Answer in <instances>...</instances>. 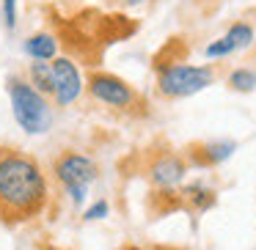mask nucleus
Segmentation results:
<instances>
[{
	"label": "nucleus",
	"instance_id": "obj_14",
	"mask_svg": "<svg viewBox=\"0 0 256 250\" xmlns=\"http://www.w3.org/2000/svg\"><path fill=\"white\" fill-rule=\"evenodd\" d=\"M232 52H237V50H234V44L226 39V36H220V39H215L212 44L204 47V55L210 58V61H220V58H228Z\"/></svg>",
	"mask_w": 256,
	"mask_h": 250
},
{
	"label": "nucleus",
	"instance_id": "obj_8",
	"mask_svg": "<svg viewBox=\"0 0 256 250\" xmlns=\"http://www.w3.org/2000/svg\"><path fill=\"white\" fill-rule=\"evenodd\" d=\"M234 151H237L234 140H204V143H190L182 154L188 160V165L193 168H215L220 162H226Z\"/></svg>",
	"mask_w": 256,
	"mask_h": 250
},
{
	"label": "nucleus",
	"instance_id": "obj_3",
	"mask_svg": "<svg viewBox=\"0 0 256 250\" xmlns=\"http://www.w3.org/2000/svg\"><path fill=\"white\" fill-rule=\"evenodd\" d=\"M157 66V94L162 99H184L193 96L198 91L210 88L215 83V69L210 63L204 66H193V63H182V61H160Z\"/></svg>",
	"mask_w": 256,
	"mask_h": 250
},
{
	"label": "nucleus",
	"instance_id": "obj_13",
	"mask_svg": "<svg viewBox=\"0 0 256 250\" xmlns=\"http://www.w3.org/2000/svg\"><path fill=\"white\" fill-rule=\"evenodd\" d=\"M226 85L232 91H237V94H250V91L256 88V69H250V66L232 69L228 77H226Z\"/></svg>",
	"mask_w": 256,
	"mask_h": 250
},
{
	"label": "nucleus",
	"instance_id": "obj_12",
	"mask_svg": "<svg viewBox=\"0 0 256 250\" xmlns=\"http://www.w3.org/2000/svg\"><path fill=\"white\" fill-rule=\"evenodd\" d=\"M30 77V85H34L39 94L44 96H56V80H52V66H47V63H39L36 61L34 66H30L28 72Z\"/></svg>",
	"mask_w": 256,
	"mask_h": 250
},
{
	"label": "nucleus",
	"instance_id": "obj_1",
	"mask_svg": "<svg viewBox=\"0 0 256 250\" xmlns=\"http://www.w3.org/2000/svg\"><path fill=\"white\" fill-rule=\"evenodd\" d=\"M50 198V184L36 157L0 146V220L28 223L39 217Z\"/></svg>",
	"mask_w": 256,
	"mask_h": 250
},
{
	"label": "nucleus",
	"instance_id": "obj_9",
	"mask_svg": "<svg viewBox=\"0 0 256 250\" xmlns=\"http://www.w3.org/2000/svg\"><path fill=\"white\" fill-rule=\"evenodd\" d=\"M179 195H182V206H188L190 212H196V215L212 209V206H215V201H218L215 190L206 187L204 182H190V184H184V187L179 190Z\"/></svg>",
	"mask_w": 256,
	"mask_h": 250
},
{
	"label": "nucleus",
	"instance_id": "obj_10",
	"mask_svg": "<svg viewBox=\"0 0 256 250\" xmlns=\"http://www.w3.org/2000/svg\"><path fill=\"white\" fill-rule=\"evenodd\" d=\"M25 52H28L34 61L44 63V61H56V52H58V39L47 30L42 33H34L28 41H25Z\"/></svg>",
	"mask_w": 256,
	"mask_h": 250
},
{
	"label": "nucleus",
	"instance_id": "obj_4",
	"mask_svg": "<svg viewBox=\"0 0 256 250\" xmlns=\"http://www.w3.org/2000/svg\"><path fill=\"white\" fill-rule=\"evenodd\" d=\"M8 96H12V107H14V118L22 129H28L30 135L47 132L50 127V105L47 96L30 85V80L12 74L8 77Z\"/></svg>",
	"mask_w": 256,
	"mask_h": 250
},
{
	"label": "nucleus",
	"instance_id": "obj_7",
	"mask_svg": "<svg viewBox=\"0 0 256 250\" xmlns=\"http://www.w3.org/2000/svg\"><path fill=\"white\" fill-rule=\"evenodd\" d=\"M52 80H56V96L52 99H56L58 107H69L80 96V91L86 88L83 80H80L78 66L66 55L52 61Z\"/></svg>",
	"mask_w": 256,
	"mask_h": 250
},
{
	"label": "nucleus",
	"instance_id": "obj_5",
	"mask_svg": "<svg viewBox=\"0 0 256 250\" xmlns=\"http://www.w3.org/2000/svg\"><path fill=\"white\" fill-rule=\"evenodd\" d=\"M52 176L72 195L74 204H80L86 195V187L94 184L96 176H100V165L88 154H80L74 149H61L52 160Z\"/></svg>",
	"mask_w": 256,
	"mask_h": 250
},
{
	"label": "nucleus",
	"instance_id": "obj_16",
	"mask_svg": "<svg viewBox=\"0 0 256 250\" xmlns=\"http://www.w3.org/2000/svg\"><path fill=\"white\" fill-rule=\"evenodd\" d=\"M105 215H108V204H105V201H96L94 206L86 209V220H102Z\"/></svg>",
	"mask_w": 256,
	"mask_h": 250
},
{
	"label": "nucleus",
	"instance_id": "obj_6",
	"mask_svg": "<svg viewBox=\"0 0 256 250\" xmlns=\"http://www.w3.org/2000/svg\"><path fill=\"white\" fill-rule=\"evenodd\" d=\"M188 160H184V154H179V151H157V154H152L149 165H146V176H149L152 187L160 190V193H168V190H176L179 184L184 182V176H188Z\"/></svg>",
	"mask_w": 256,
	"mask_h": 250
},
{
	"label": "nucleus",
	"instance_id": "obj_17",
	"mask_svg": "<svg viewBox=\"0 0 256 250\" xmlns=\"http://www.w3.org/2000/svg\"><path fill=\"white\" fill-rule=\"evenodd\" d=\"M113 6H122V8H132V6H140L146 0H110Z\"/></svg>",
	"mask_w": 256,
	"mask_h": 250
},
{
	"label": "nucleus",
	"instance_id": "obj_2",
	"mask_svg": "<svg viewBox=\"0 0 256 250\" xmlns=\"http://www.w3.org/2000/svg\"><path fill=\"white\" fill-rule=\"evenodd\" d=\"M86 91L94 102H100L102 107L118 113V116H130V118H140L149 113L144 94L138 88L122 80L118 74L102 72V69H91L86 74Z\"/></svg>",
	"mask_w": 256,
	"mask_h": 250
},
{
	"label": "nucleus",
	"instance_id": "obj_11",
	"mask_svg": "<svg viewBox=\"0 0 256 250\" xmlns=\"http://www.w3.org/2000/svg\"><path fill=\"white\" fill-rule=\"evenodd\" d=\"M228 41L234 44V50H248V47H254V41H256V30H254V25L250 22H245V19H237V22H232L228 25V30L226 33Z\"/></svg>",
	"mask_w": 256,
	"mask_h": 250
},
{
	"label": "nucleus",
	"instance_id": "obj_19",
	"mask_svg": "<svg viewBox=\"0 0 256 250\" xmlns=\"http://www.w3.org/2000/svg\"><path fill=\"white\" fill-rule=\"evenodd\" d=\"M130 250H138V248H130Z\"/></svg>",
	"mask_w": 256,
	"mask_h": 250
},
{
	"label": "nucleus",
	"instance_id": "obj_18",
	"mask_svg": "<svg viewBox=\"0 0 256 250\" xmlns=\"http://www.w3.org/2000/svg\"><path fill=\"white\" fill-rule=\"evenodd\" d=\"M154 250H184V248H154Z\"/></svg>",
	"mask_w": 256,
	"mask_h": 250
},
{
	"label": "nucleus",
	"instance_id": "obj_15",
	"mask_svg": "<svg viewBox=\"0 0 256 250\" xmlns=\"http://www.w3.org/2000/svg\"><path fill=\"white\" fill-rule=\"evenodd\" d=\"M3 22L12 30L14 22H17V0H3Z\"/></svg>",
	"mask_w": 256,
	"mask_h": 250
}]
</instances>
